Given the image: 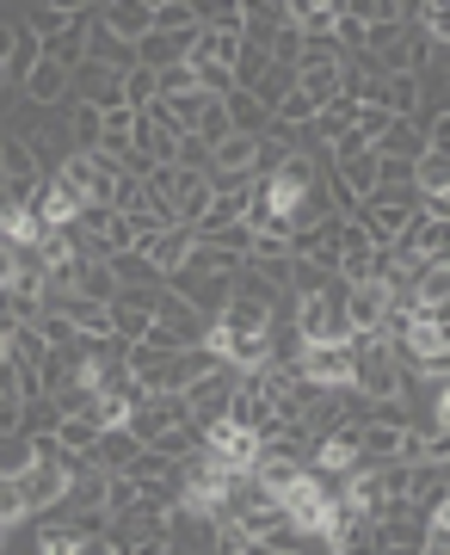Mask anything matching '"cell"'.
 I'll list each match as a JSON object with an SVG mask.
<instances>
[{
  "instance_id": "5bb4252c",
  "label": "cell",
  "mask_w": 450,
  "mask_h": 555,
  "mask_svg": "<svg viewBox=\"0 0 450 555\" xmlns=\"http://www.w3.org/2000/svg\"><path fill=\"white\" fill-rule=\"evenodd\" d=\"M0 173H7V185H43L31 137H0Z\"/></svg>"
},
{
  "instance_id": "83f0119b",
  "label": "cell",
  "mask_w": 450,
  "mask_h": 555,
  "mask_svg": "<svg viewBox=\"0 0 450 555\" xmlns=\"http://www.w3.org/2000/svg\"><path fill=\"white\" fill-rule=\"evenodd\" d=\"M291 87H296V62H272V68H266V75H259L254 87H247V93H254V100L266 105V112H272V105L284 100Z\"/></svg>"
},
{
  "instance_id": "8d00e7d4",
  "label": "cell",
  "mask_w": 450,
  "mask_h": 555,
  "mask_svg": "<svg viewBox=\"0 0 450 555\" xmlns=\"http://www.w3.org/2000/svg\"><path fill=\"white\" fill-rule=\"evenodd\" d=\"M210 100H216V93H204V87H192V93H173V100H160V105L173 112V124H179V130H192V124H197V112H204Z\"/></svg>"
},
{
  "instance_id": "3957f363",
  "label": "cell",
  "mask_w": 450,
  "mask_h": 555,
  "mask_svg": "<svg viewBox=\"0 0 450 555\" xmlns=\"http://www.w3.org/2000/svg\"><path fill=\"white\" fill-rule=\"evenodd\" d=\"M155 291L160 284H118V297H112V334H118L124 346L149 334V321H155Z\"/></svg>"
},
{
  "instance_id": "c3c4849f",
  "label": "cell",
  "mask_w": 450,
  "mask_h": 555,
  "mask_svg": "<svg viewBox=\"0 0 450 555\" xmlns=\"http://www.w3.org/2000/svg\"><path fill=\"white\" fill-rule=\"evenodd\" d=\"M0 198H7V173H0Z\"/></svg>"
},
{
  "instance_id": "f35d334b",
  "label": "cell",
  "mask_w": 450,
  "mask_h": 555,
  "mask_svg": "<svg viewBox=\"0 0 450 555\" xmlns=\"http://www.w3.org/2000/svg\"><path fill=\"white\" fill-rule=\"evenodd\" d=\"M192 130H197V137H204V142H210V149H216V142H222V137H229V112H222V100H210V105H204V112H197V124H192Z\"/></svg>"
},
{
  "instance_id": "30bf717a",
  "label": "cell",
  "mask_w": 450,
  "mask_h": 555,
  "mask_svg": "<svg viewBox=\"0 0 450 555\" xmlns=\"http://www.w3.org/2000/svg\"><path fill=\"white\" fill-rule=\"evenodd\" d=\"M155 321H167V327H173V334L185 339V346H197V339L210 334V321L197 315V309H192L185 297H179V291H167V284L155 291Z\"/></svg>"
},
{
  "instance_id": "44dd1931",
  "label": "cell",
  "mask_w": 450,
  "mask_h": 555,
  "mask_svg": "<svg viewBox=\"0 0 450 555\" xmlns=\"http://www.w3.org/2000/svg\"><path fill=\"white\" fill-rule=\"evenodd\" d=\"M222 112H229V130H241V137H259V130L272 124V112H266L247 87H229V93H222Z\"/></svg>"
},
{
  "instance_id": "277c9868",
  "label": "cell",
  "mask_w": 450,
  "mask_h": 555,
  "mask_svg": "<svg viewBox=\"0 0 450 555\" xmlns=\"http://www.w3.org/2000/svg\"><path fill=\"white\" fill-rule=\"evenodd\" d=\"M179 420H192L185 414V396H142V401H130V414H124V426L142 438V444H155L167 426H179Z\"/></svg>"
},
{
  "instance_id": "5b68a950",
  "label": "cell",
  "mask_w": 450,
  "mask_h": 555,
  "mask_svg": "<svg viewBox=\"0 0 450 555\" xmlns=\"http://www.w3.org/2000/svg\"><path fill=\"white\" fill-rule=\"evenodd\" d=\"M20 93H25L31 105H43V112H50V105H68V100H75V75H68L62 62L38 56V62L20 75Z\"/></svg>"
},
{
  "instance_id": "52a82bcc",
  "label": "cell",
  "mask_w": 450,
  "mask_h": 555,
  "mask_svg": "<svg viewBox=\"0 0 450 555\" xmlns=\"http://www.w3.org/2000/svg\"><path fill=\"white\" fill-rule=\"evenodd\" d=\"M93 20H99V25H112L124 43H137L142 31L155 25V0H99Z\"/></svg>"
},
{
  "instance_id": "2e32d148",
  "label": "cell",
  "mask_w": 450,
  "mask_h": 555,
  "mask_svg": "<svg viewBox=\"0 0 450 555\" xmlns=\"http://www.w3.org/2000/svg\"><path fill=\"white\" fill-rule=\"evenodd\" d=\"M216 327H222V334H266V327H272V309H266L259 297H241V291H235V297L222 302Z\"/></svg>"
},
{
  "instance_id": "ee69618b",
  "label": "cell",
  "mask_w": 450,
  "mask_h": 555,
  "mask_svg": "<svg viewBox=\"0 0 450 555\" xmlns=\"http://www.w3.org/2000/svg\"><path fill=\"white\" fill-rule=\"evenodd\" d=\"M173 160L179 167H210V142L197 137V130H185V137L173 142Z\"/></svg>"
},
{
  "instance_id": "60d3db41",
  "label": "cell",
  "mask_w": 450,
  "mask_h": 555,
  "mask_svg": "<svg viewBox=\"0 0 450 555\" xmlns=\"http://www.w3.org/2000/svg\"><path fill=\"white\" fill-rule=\"evenodd\" d=\"M160 75V100H173V93H192L197 75H192V62H167V68H155Z\"/></svg>"
},
{
  "instance_id": "d590c367",
  "label": "cell",
  "mask_w": 450,
  "mask_h": 555,
  "mask_svg": "<svg viewBox=\"0 0 450 555\" xmlns=\"http://www.w3.org/2000/svg\"><path fill=\"white\" fill-rule=\"evenodd\" d=\"M149 31H197L192 0H155V25Z\"/></svg>"
},
{
  "instance_id": "9a60e30c",
  "label": "cell",
  "mask_w": 450,
  "mask_h": 555,
  "mask_svg": "<svg viewBox=\"0 0 450 555\" xmlns=\"http://www.w3.org/2000/svg\"><path fill=\"white\" fill-rule=\"evenodd\" d=\"M371 105H383V112H395V118H413V112H420V75H413V68L383 75V80H376V100Z\"/></svg>"
},
{
  "instance_id": "1f68e13d",
  "label": "cell",
  "mask_w": 450,
  "mask_h": 555,
  "mask_svg": "<svg viewBox=\"0 0 450 555\" xmlns=\"http://www.w3.org/2000/svg\"><path fill=\"white\" fill-rule=\"evenodd\" d=\"M160 100V75L155 68H124V105H130V112H142V105H155Z\"/></svg>"
},
{
  "instance_id": "836d02e7",
  "label": "cell",
  "mask_w": 450,
  "mask_h": 555,
  "mask_svg": "<svg viewBox=\"0 0 450 555\" xmlns=\"http://www.w3.org/2000/svg\"><path fill=\"white\" fill-rule=\"evenodd\" d=\"M31 469V433H0V476H25Z\"/></svg>"
},
{
  "instance_id": "e0dca14e",
  "label": "cell",
  "mask_w": 450,
  "mask_h": 555,
  "mask_svg": "<svg viewBox=\"0 0 450 555\" xmlns=\"http://www.w3.org/2000/svg\"><path fill=\"white\" fill-rule=\"evenodd\" d=\"M80 62H99V68H137V50H130L112 25L93 20V25H87V56H80Z\"/></svg>"
},
{
  "instance_id": "7a4b0ae2",
  "label": "cell",
  "mask_w": 450,
  "mask_h": 555,
  "mask_svg": "<svg viewBox=\"0 0 450 555\" xmlns=\"http://www.w3.org/2000/svg\"><path fill=\"white\" fill-rule=\"evenodd\" d=\"M395 259H450V217H426V210H413L401 222V235L389 241Z\"/></svg>"
},
{
  "instance_id": "7c38bea8",
  "label": "cell",
  "mask_w": 450,
  "mask_h": 555,
  "mask_svg": "<svg viewBox=\"0 0 450 555\" xmlns=\"http://www.w3.org/2000/svg\"><path fill=\"white\" fill-rule=\"evenodd\" d=\"M192 38H197V31H142L130 50H137L142 68H167V62H185V56H192Z\"/></svg>"
},
{
  "instance_id": "8fae6325",
  "label": "cell",
  "mask_w": 450,
  "mask_h": 555,
  "mask_svg": "<svg viewBox=\"0 0 450 555\" xmlns=\"http://www.w3.org/2000/svg\"><path fill=\"white\" fill-rule=\"evenodd\" d=\"M204 444H210V456L222 463V469H247L259 451V438L254 433H241V426H229V420H216L210 433H204Z\"/></svg>"
},
{
  "instance_id": "f6af8a7d",
  "label": "cell",
  "mask_w": 450,
  "mask_h": 555,
  "mask_svg": "<svg viewBox=\"0 0 450 555\" xmlns=\"http://www.w3.org/2000/svg\"><path fill=\"white\" fill-rule=\"evenodd\" d=\"M68 20H75V13H62V7H43V0H38V7H31V20H25V25H31L38 38H56V31H62Z\"/></svg>"
},
{
  "instance_id": "681fc988",
  "label": "cell",
  "mask_w": 450,
  "mask_h": 555,
  "mask_svg": "<svg viewBox=\"0 0 450 555\" xmlns=\"http://www.w3.org/2000/svg\"><path fill=\"white\" fill-rule=\"evenodd\" d=\"M80 7H87V13H93V7H99V0H80Z\"/></svg>"
},
{
  "instance_id": "484cf974",
  "label": "cell",
  "mask_w": 450,
  "mask_h": 555,
  "mask_svg": "<svg viewBox=\"0 0 450 555\" xmlns=\"http://www.w3.org/2000/svg\"><path fill=\"white\" fill-rule=\"evenodd\" d=\"M99 130H105V112L87 100H68V142L75 149H99Z\"/></svg>"
},
{
  "instance_id": "7bdbcfd3",
  "label": "cell",
  "mask_w": 450,
  "mask_h": 555,
  "mask_svg": "<svg viewBox=\"0 0 450 555\" xmlns=\"http://www.w3.org/2000/svg\"><path fill=\"white\" fill-rule=\"evenodd\" d=\"M389 124H395V112H383V105H358L352 130H358V137H364V142H376V137H383V130H389Z\"/></svg>"
},
{
  "instance_id": "ab89813d",
  "label": "cell",
  "mask_w": 450,
  "mask_h": 555,
  "mask_svg": "<svg viewBox=\"0 0 450 555\" xmlns=\"http://www.w3.org/2000/svg\"><path fill=\"white\" fill-rule=\"evenodd\" d=\"M192 75H197V87H204V93H216V100H222V93L235 87V75H229V62H192Z\"/></svg>"
},
{
  "instance_id": "7dc6e473",
  "label": "cell",
  "mask_w": 450,
  "mask_h": 555,
  "mask_svg": "<svg viewBox=\"0 0 450 555\" xmlns=\"http://www.w3.org/2000/svg\"><path fill=\"white\" fill-rule=\"evenodd\" d=\"M7 87H13V75H7V62H0V93H7Z\"/></svg>"
},
{
  "instance_id": "4dcf8cb0",
  "label": "cell",
  "mask_w": 450,
  "mask_h": 555,
  "mask_svg": "<svg viewBox=\"0 0 450 555\" xmlns=\"http://www.w3.org/2000/svg\"><path fill=\"white\" fill-rule=\"evenodd\" d=\"M266 68H272V50H266V43H254V38H241V56L229 62V75H235V87H254V80L266 75Z\"/></svg>"
},
{
  "instance_id": "b9f144b4",
  "label": "cell",
  "mask_w": 450,
  "mask_h": 555,
  "mask_svg": "<svg viewBox=\"0 0 450 555\" xmlns=\"http://www.w3.org/2000/svg\"><path fill=\"white\" fill-rule=\"evenodd\" d=\"M25 518V494H20V476H0V525L13 531Z\"/></svg>"
},
{
  "instance_id": "ffe728a7",
  "label": "cell",
  "mask_w": 450,
  "mask_h": 555,
  "mask_svg": "<svg viewBox=\"0 0 450 555\" xmlns=\"http://www.w3.org/2000/svg\"><path fill=\"white\" fill-rule=\"evenodd\" d=\"M137 451H142V438L130 433V426H99V438H93V451L87 456H93L99 469H124Z\"/></svg>"
},
{
  "instance_id": "7402d4cb",
  "label": "cell",
  "mask_w": 450,
  "mask_h": 555,
  "mask_svg": "<svg viewBox=\"0 0 450 555\" xmlns=\"http://www.w3.org/2000/svg\"><path fill=\"white\" fill-rule=\"evenodd\" d=\"M413 192H450V149H420L413 155Z\"/></svg>"
},
{
  "instance_id": "bcb514c9",
  "label": "cell",
  "mask_w": 450,
  "mask_h": 555,
  "mask_svg": "<svg viewBox=\"0 0 450 555\" xmlns=\"http://www.w3.org/2000/svg\"><path fill=\"white\" fill-rule=\"evenodd\" d=\"M13 43H20V25H7V20H0V62L13 56Z\"/></svg>"
},
{
  "instance_id": "e575fe53",
  "label": "cell",
  "mask_w": 450,
  "mask_h": 555,
  "mask_svg": "<svg viewBox=\"0 0 450 555\" xmlns=\"http://www.w3.org/2000/svg\"><path fill=\"white\" fill-rule=\"evenodd\" d=\"M192 13L210 31H241V0H192Z\"/></svg>"
},
{
  "instance_id": "f546056e",
  "label": "cell",
  "mask_w": 450,
  "mask_h": 555,
  "mask_svg": "<svg viewBox=\"0 0 450 555\" xmlns=\"http://www.w3.org/2000/svg\"><path fill=\"white\" fill-rule=\"evenodd\" d=\"M105 266H112V278H118V284H167V278H160L155 266L137 254V247H118V254L105 259Z\"/></svg>"
},
{
  "instance_id": "6da1fadb",
  "label": "cell",
  "mask_w": 450,
  "mask_h": 555,
  "mask_svg": "<svg viewBox=\"0 0 450 555\" xmlns=\"http://www.w3.org/2000/svg\"><path fill=\"white\" fill-rule=\"evenodd\" d=\"M235 364H229V358H222V364H216V371H204V377H192L185 383V389H179V396H185V414H192V426L197 433H210L216 420L229 414V396H235Z\"/></svg>"
},
{
  "instance_id": "8992f818",
  "label": "cell",
  "mask_w": 450,
  "mask_h": 555,
  "mask_svg": "<svg viewBox=\"0 0 450 555\" xmlns=\"http://www.w3.org/2000/svg\"><path fill=\"white\" fill-rule=\"evenodd\" d=\"M192 235H197L192 222H167V229H155V235L142 241L137 254L149 259L160 278H173V272H179V259H185V247H192Z\"/></svg>"
},
{
  "instance_id": "603a6c76",
  "label": "cell",
  "mask_w": 450,
  "mask_h": 555,
  "mask_svg": "<svg viewBox=\"0 0 450 555\" xmlns=\"http://www.w3.org/2000/svg\"><path fill=\"white\" fill-rule=\"evenodd\" d=\"M0 352L13 358V364H31V371H38L43 352H50V339L38 334V321H13V334H7V346H0Z\"/></svg>"
},
{
  "instance_id": "ba28073f",
  "label": "cell",
  "mask_w": 450,
  "mask_h": 555,
  "mask_svg": "<svg viewBox=\"0 0 450 555\" xmlns=\"http://www.w3.org/2000/svg\"><path fill=\"white\" fill-rule=\"evenodd\" d=\"M75 100L99 105V112L124 105V68H99V62H80V68H75Z\"/></svg>"
},
{
  "instance_id": "ac0fdd59",
  "label": "cell",
  "mask_w": 450,
  "mask_h": 555,
  "mask_svg": "<svg viewBox=\"0 0 450 555\" xmlns=\"http://www.w3.org/2000/svg\"><path fill=\"white\" fill-rule=\"evenodd\" d=\"M383 309H389V291L383 284H346V321L352 327H364V334H376V321H383Z\"/></svg>"
},
{
  "instance_id": "d6986e66",
  "label": "cell",
  "mask_w": 450,
  "mask_h": 555,
  "mask_svg": "<svg viewBox=\"0 0 450 555\" xmlns=\"http://www.w3.org/2000/svg\"><path fill=\"white\" fill-rule=\"evenodd\" d=\"M87 25H93V13H75V20L62 25L56 38H43V56L50 62H62L68 75L80 68V56H87Z\"/></svg>"
},
{
  "instance_id": "f1b7e54d",
  "label": "cell",
  "mask_w": 450,
  "mask_h": 555,
  "mask_svg": "<svg viewBox=\"0 0 450 555\" xmlns=\"http://www.w3.org/2000/svg\"><path fill=\"white\" fill-rule=\"evenodd\" d=\"M31 210H38L43 222H75L80 198H75V192H62L56 179H43V185H38V204H31Z\"/></svg>"
},
{
  "instance_id": "4316f807",
  "label": "cell",
  "mask_w": 450,
  "mask_h": 555,
  "mask_svg": "<svg viewBox=\"0 0 450 555\" xmlns=\"http://www.w3.org/2000/svg\"><path fill=\"white\" fill-rule=\"evenodd\" d=\"M68 321H75V334H87V339H105V334H112V302L75 297V302H68Z\"/></svg>"
},
{
  "instance_id": "d6a6232c",
  "label": "cell",
  "mask_w": 450,
  "mask_h": 555,
  "mask_svg": "<svg viewBox=\"0 0 450 555\" xmlns=\"http://www.w3.org/2000/svg\"><path fill=\"white\" fill-rule=\"evenodd\" d=\"M314 112H321V105H314L309 93H303V87H291V93H284V100L272 105V124H291V130H309V124H314Z\"/></svg>"
},
{
  "instance_id": "4fadbf2b",
  "label": "cell",
  "mask_w": 450,
  "mask_h": 555,
  "mask_svg": "<svg viewBox=\"0 0 450 555\" xmlns=\"http://www.w3.org/2000/svg\"><path fill=\"white\" fill-rule=\"evenodd\" d=\"M179 297L192 302L197 315L210 321L216 327V315H222V302L235 297V272H210V278H192V284H185V291H179Z\"/></svg>"
},
{
  "instance_id": "74e56055",
  "label": "cell",
  "mask_w": 450,
  "mask_h": 555,
  "mask_svg": "<svg viewBox=\"0 0 450 555\" xmlns=\"http://www.w3.org/2000/svg\"><path fill=\"white\" fill-rule=\"evenodd\" d=\"M266 50H272V62H296V56H303V31H296L291 20L272 25V31H266Z\"/></svg>"
},
{
  "instance_id": "d4e9b609",
  "label": "cell",
  "mask_w": 450,
  "mask_h": 555,
  "mask_svg": "<svg viewBox=\"0 0 450 555\" xmlns=\"http://www.w3.org/2000/svg\"><path fill=\"white\" fill-rule=\"evenodd\" d=\"M75 297H93V302H112V297H118V278H112V266H105V259H80Z\"/></svg>"
},
{
  "instance_id": "cb8c5ba5",
  "label": "cell",
  "mask_w": 450,
  "mask_h": 555,
  "mask_svg": "<svg viewBox=\"0 0 450 555\" xmlns=\"http://www.w3.org/2000/svg\"><path fill=\"white\" fill-rule=\"evenodd\" d=\"M371 149H376V155H395V160H413L420 149H426V137H420V124H413V118H395Z\"/></svg>"
},
{
  "instance_id": "9c48e42d",
  "label": "cell",
  "mask_w": 450,
  "mask_h": 555,
  "mask_svg": "<svg viewBox=\"0 0 450 555\" xmlns=\"http://www.w3.org/2000/svg\"><path fill=\"white\" fill-rule=\"evenodd\" d=\"M303 377L314 383H352V346L346 339H314L303 352Z\"/></svg>"
}]
</instances>
